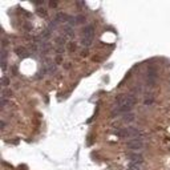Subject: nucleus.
Wrapping results in <instances>:
<instances>
[{"mask_svg": "<svg viewBox=\"0 0 170 170\" xmlns=\"http://www.w3.org/2000/svg\"><path fill=\"white\" fill-rule=\"evenodd\" d=\"M134 104H136V97L132 94H118L114 98V109L112 114L113 116H120V114H125L128 112H130Z\"/></svg>", "mask_w": 170, "mask_h": 170, "instance_id": "f257e3e1", "label": "nucleus"}, {"mask_svg": "<svg viewBox=\"0 0 170 170\" xmlns=\"http://www.w3.org/2000/svg\"><path fill=\"white\" fill-rule=\"evenodd\" d=\"M114 134H116L117 137H122V138H139L144 134V132L141 130V129L138 128H120L117 129V130L113 132Z\"/></svg>", "mask_w": 170, "mask_h": 170, "instance_id": "f03ea898", "label": "nucleus"}, {"mask_svg": "<svg viewBox=\"0 0 170 170\" xmlns=\"http://www.w3.org/2000/svg\"><path fill=\"white\" fill-rule=\"evenodd\" d=\"M93 37H94V28L93 26H87L83 29V39H81V43L84 47H89L93 41Z\"/></svg>", "mask_w": 170, "mask_h": 170, "instance_id": "7ed1b4c3", "label": "nucleus"}, {"mask_svg": "<svg viewBox=\"0 0 170 170\" xmlns=\"http://www.w3.org/2000/svg\"><path fill=\"white\" fill-rule=\"evenodd\" d=\"M145 144L141 138H133V139H129V141L126 142V148L130 149V150H141V149H144Z\"/></svg>", "mask_w": 170, "mask_h": 170, "instance_id": "20e7f679", "label": "nucleus"}, {"mask_svg": "<svg viewBox=\"0 0 170 170\" xmlns=\"http://www.w3.org/2000/svg\"><path fill=\"white\" fill-rule=\"evenodd\" d=\"M157 78H158V74H157V68L156 67H149L148 69V85L149 87H154L157 83Z\"/></svg>", "mask_w": 170, "mask_h": 170, "instance_id": "39448f33", "label": "nucleus"}, {"mask_svg": "<svg viewBox=\"0 0 170 170\" xmlns=\"http://www.w3.org/2000/svg\"><path fill=\"white\" fill-rule=\"evenodd\" d=\"M134 120H136V116H134L133 113H125L121 116V118H120V121L124 122V124H130L133 122Z\"/></svg>", "mask_w": 170, "mask_h": 170, "instance_id": "423d86ee", "label": "nucleus"}, {"mask_svg": "<svg viewBox=\"0 0 170 170\" xmlns=\"http://www.w3.org/2000/svg\"><path fill=\"white\" fill-rule=\"evenodd\" d=\"M130 159H129V162H134V163H144V157L141 156V154H130V157H129Z\"/></svg>", "mask_w": 170, "mask_h": 170, "instance_id": "0eeeda50", "label": "nucleus"}, {"mask_svg": "<svg viewBox=\"0 0 170 170\" xmlns=\"http://www.w3.org/2000/svg\"><path fill=\"white\" fill-rule=\"evenodd\" d=\"M2 69L6 71V64H7V52H6V48L2 47Z\"/></svg>", "mask_w": 170, "mask_h": 170, "instance_id": "6e6552de", "label": "nucleus"}, {"mask_svg": "<svg viewBox=\"0 0 170 170\" xmlns=\"http://www.w3.org/2000/svg\"><path fill=\"white\" fill-rule=\"evenodd\" d=\"M15 52H16L17 56L23 57V59L28 56V54H27V51H26V48H23V47H19V48H16V51H15Z\"/></svg>", "mask_w": 170, "mask_h": 170, "instance_id": "1a4fd4ad", "label": "nucleus"}, {"mask_svg": "<svg viewBox=\"0 0 170 170\" xmlns=\"http://www.w3.org/2000/svg\"><path fill=\"white\" fill-rule=\"evenodd\" d=\"M128 170H142V163H134V162H129Z\"/></svg>", "mask_w": 170, "mask_h": 170, "instance_id": "9d476101", "label": "nucleus"}, {"mask_svg": "<svg viewBox=\"0 0 170 170\" xmlns=\"http://www.w3.org/2000/svg\"><path fill=\"white\" fill-rule=\"evenodd\" d=\"M37 13L40 15V16H47V12H45V9H44V8H39Z\"/></svg>", "mask_w": 170, "mask_h": 170, "instance_id": "9b49d317", "label": "nucleus"}, {"mask_svg": "<svg viewBox=\"0 0 170 170\" xmlns=\"http://www.w3.org/2000/svg\"><path fill=\"white\" fill-rule=\"evenodd\" d=\"M2 84L4 85V87H8V85H9V80H8V77H3V78H2Z\"/></svg>", "mask_w": 170, "mask_h": 170, "instance_id": "f8f14e48", "label": "nucleus"}, {"mask_svg": "<svg viewBox=\"0 0 170 170\" xmlns=\"http://www.w3.org/2000/svg\"><path fill=\"white\" fill-rule=\"evenodd\" d=\"M76 20H77V23H83L84 20H85V17H84V16H77Z\"/></svg>", "mask_w": 170, "mask_h": 170, "instance_id": "ddd939ff", "label": "nucleus"}, {"mask_svg": "<svg viewBox=\"0 0 170 170\" xmlns=\"http://www.w3.org/2000/svg\"><path fill=\"white\" fill-rule=\"evenodd\" d=\"M69 49H71V51H74V49H76V44L71 43V44H69Z\"/></svg>", "mask_w": 170, "mask_h": 170, "instance_id": "4468645a", "label": "nucleus"}, {"mask_svg": "<svg viewBox=\"0 0 170 170\" xmlns=\"http://www.w3.org/2000/svg\"><path fill=\"white\" fill-rule=\"evenodd\" d=\"M49 6H51L52 8H54V7H57V2H51V3H49Z\"/></svg>", "mask_w": 170, "mask_h": 170, "instance_id": "2eb2a0df", "label": "nucleus"}]
</instances>
